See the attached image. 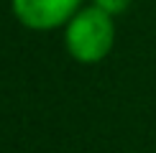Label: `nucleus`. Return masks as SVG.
Returning <instances> with one entry per match:
<instances>
[{"mask_svg": "<svg viewBox=\"0 0 156 153\" xmlns=\"http://www.w3.org/2000/svg\"><path fill=\"white\" fill-rule=\"evenodd\" d=\"M64 43H67V51L72 54V59L82 64L102 61L115 43L113 15L97 5L80 8L64 28Z\"/></svg>", "mask_w": 156, "mask_h": 153, "instance_id": "1", "label": "nucleus"}, {"mask_svg": "<svg viewBox=\"0 0 156 153\" xmlns=\"http://www.w3.org/2000/svg\"><path fill=\"white\" fill-rule=\"evenodd\" d=\"M80 8L82 0H10L16 21L31 31H51L67 25Z\"/></svg>", "mask_w": 156, "mask_h": 153, "instance_id": "2", "label": "nucleus"}, {"mask_svg": "<svg viewBox=\"0 0 156 153\" xmlns=\"http://www.w3.org/2000/svg\"><path fill=\"white\" fill-rule=\"evenodd\" d=\"M92 5H97V8H102L105 13H110V15H120V13L128 10V5H131V0H92Z\"/></svg>", "mask_w": 156, "mask_h": 153, "instance_id": "3", "label": "nucleus"}]
</instances>
